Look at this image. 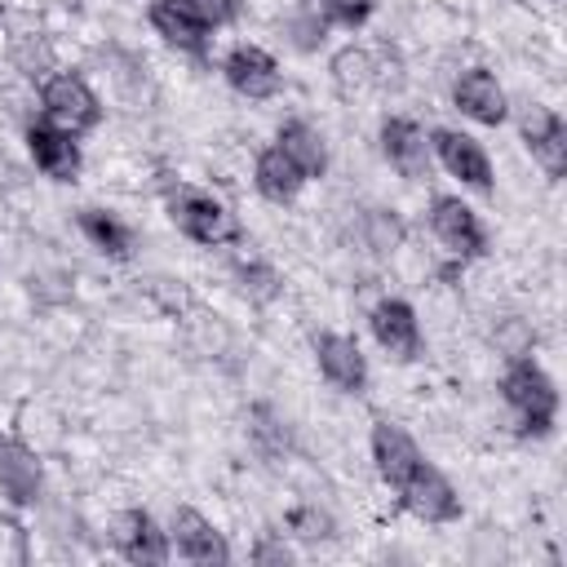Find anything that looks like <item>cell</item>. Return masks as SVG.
I'll return each mask as SVG.
<instances>
[{"mask_svg": "<svg viewBox=\"0 0 567 567\" xmlns=\"http://www.w3.org/2000/svg\"><path fill=\"white\" fill-rule=\"evenodd\" d=\"M501 394L518 416V430L532 439H545L554 430V412H558V390L545 377V368L536 359H514L501 377Z\"/></svg>", "mask_w": 567, "mask_h": 567, "instance_id": "cell-1", "label": "cell"}, {"mask_svg": "<svg viewBox=\"0 0 567 567\" xmlns=\"http://www.w3.org/2000/svg\"><path fill=\"white\" fill-rule=\"evenodd\" d=\"M168 217L177 221L182 235H190L195 244H226L235 239V217L226 213L221 199L204 195V190H190V186H177L168 190Z\"/></svg>", "mask_w": 567, "mask_h": 567, "instance_id": "cell-2", "label": "cell"}, {"mask_svg": "<svg viewBox=\"0 0 567 567\" xmlns=\"http://www.w3.org/2000/svg\"><path fill=\"white\" fill-rule=\"evenodd\" d=\"M40 102H44V115L58 128H66V133H84V128H93L102 120V106H97L93 89L80 75H71V71L66 75H53L40 89Z\"/></svg>", "mask_w": 567, "mask_h": 567, "instance_id": "cell-3", "label": "cell"}, {"mask_svg": "<svg viewBox=\"0 0 567 567\" xmlns=\"http://www.w3.org/2000/svg\"><path fill=\"white\" fill-rule=\"evenodd\" d=\"M399 501H403L421 523H452V518H461V496L452 492V483H447L430 461H421V465L412 470V478L399 487Z\"/></svg>", "mask_w": 567, "mask_h": 567, "instance_id": "cell-4", "label": "cell"}, {"mask_svg": "<svg viewBox=\"0 0 567 567\" xmlns=\"http://www.w3.org/2000/svg\"><path fill=\"white\" fill-rule=\"evenodd\" d=\"M523 142H527L532 159H536L554 182L567 173V124H563L558 111L532 102V106L523 111Z\"/></svg>", "mask_w": 567, "mask_h": 567, "instance_id": "cell-5", "label": "cell"}, {"mask_svg": "<svg viewBox=\"0 0 567 567\" xmlns=\"http://www.w3.org/2000/svg\"><path fill=\"white\" fill-rule=\"evenodd\" d=\"M315 359H319V372L341 390V394H363L368 385V363H363V350L354 337L346 332H319L315 337Z\"/></svg>", "mask_w": 567, "mask_h": 567, "instance_id": "cell-6", "label": "cell"}, {"mask_svg": "<svg viewBox=\"0 0 567 567\" xmlns=\"http://www.w3.org/2000/svg\"><path fill=\"white\" fill-rule=\"evenodd\" d=\"M430 146H434V155L443 159V168L452 177H461L474 190H492V159H487V151L474 137H465L456 128H434L430 133Z\"/></svg>", "mask_w": 567, "mask_h": 567, "instance_id": "cell-7", "label": "cell"}, {"mask_svg": "<svg viewBox=\"0 0 567 567\" xmlns=\"http://www.w3.org/2000/svg\"><path fill=\"white\" fill-rule=\"evenodd\" d=\"M430 226H434L439 244H443V248H452L456 257H478V252H483V244H487V235H483V226H478L474 208H470V204H461L456 195H439V199L430 204Z\"/></svg>", "mask_w": 567, "mask_h": 567, "instance_id": "cell-8", "label": "cell"}, {"mask_svg": "<svg viewBox=\"0 0 567 567\" xmlns=\"http://www.w3.org/2000/svg\"><path fill=\"white\" fill-rule=\"evenodd\" d=\"M372 461H377L381 483L399 492L425 456H421V447L412 443V434H408L403 425H394V421H377V425H372Z\"/></svg>", "mask_w": 567, "mask_h": 567, "instance_id": "cell-9", "label": "cell"}, {"mask_svg": "<svg viewBox=\"0 0 567 567\" xmlns=\"http://www.w3.org/2000/svg\"><path fill=\"white\" fill-rule=\"evenodd\" d=\"M27 151L35 159V168L53 182H71L80 173V146H75V133L58 128L53 120L49 124H31L27 128Z\"/></svg>", "mask_w": 567, "mask_h": 567, "instance_id": "cell-10", "label": "cell"}, {"mask_svg": "<svg viewBox=\"0 0 567 567\" xmlns=\"http://www.w3.org/2000/svg\"><path fill=\"white\" fill-rule=\"evenodd\" d=\"M372 337L381 341V350H390L394 359H416L421 354V323L416 310L399 297H385L372 306Z\"/></svg>", "mask_w": 567, "mask_h": 567, "instance_id": "cell-11", "label": "cell"}, {"mask_svg": "<svg viewBox=\"0 0 567 567\" xmlns=\"http://www.w3.org/2000/svg\"><path fill=\"white\" fill-rule=\"evenodd\" d=\"M151 27H155L168 44H177L182 53H195V58L208 53V31H213V27L195 13L190 0H151Z\"/></svg>", "mask_w": 567, "mask_h": 567, "instance_id": "cell-12", "label": "cell"}, {"mask_svg": "<svg viewBox=\"0 0 567 567\" xmlns=\"http://www.w3.org/2000/svg\"><path fill=\"white\" fill-rule=\"evenodd\" d=\"M381 151H385V159L403 173V177H425L430 173V142H425V128L416 124V120H408V115H390L385 124H381Z\"/></svg>", "mask_w": 567, "mask_h": 567, "instance_id": "cell-13", "label": "cell"}, {"mask_svg": "<svg viewBox=\"0 0 567 567\" xmlns=\"http://www.w3.org/2000/svg\"><path fill=\"white\" fill-rule=\"evenodd\" d=\"M173 545L186 563H199V567H213V563H230V549L221 540V532L190 505H182L173 514Z\"/></svg>", "mask_w": 567, "mask_h": 567, "instance_id": "cell-14", "label": "cell"}, {"mask_svg": "<svg viewBox=\"0 0 567 567\" xmlns=\"http://www.w3.org/2000/svg\"><path fill=\"white\" fill-rule=\"evenodd\" d=\"M221 71H226V84H230L235 93H244V97H270V93L279 89V66H275V58H270L266 49H257V44H235V49L226 53Z\"/></svg>", "mask_w": 567, "mask_h": 567, "instance_id": "cell-15", "label": "cell"}, {"mask_svg": "<svg viewBox=\"0 0 567 567\" xmlns=\"http://www.w3.org/2000/svg\"><path fill=\"white\" fill-rule=\"evenodd\" d=\"M115 549L128 563H142V567H159L168 558V540H164V532L155 527V518L146 509H124L115 518Z\"/></svg>", "mask_w": 567, "mask_h": 567, "instance_id": "cell-16", "label": "cell"}, {"mask_svg": "<svg viewBox=\"0 0 567 567\" xmlns=\"http://www.w3.org/2000/svg\"><path fill=\"white\" fill-rule=\"evenodd\" d=\"M0 492L9 505H31L40 496V461L18 439H0Z\"/></svg>", "mask_w": 567, "mask_h": 567, "instance_id": "cell-17", "label": "cell"}, {"mask_svg": "<svg viewBox=\"0 0 567 567\" xmlns=\"http://www.w3.org/2000/svg\"><path fill=\"white\" fill-rule=\"evenodd\" d=\"M452 97H456V106H461L470 120H478V124H501V120H505V93H501L496 75L483 71V66H470V71L456 80Z\"/></svg>", "mask_w": 567, "mask_h": 567, "instance_id": "cell-18", "label": "cell"}, {"mask_svg": "<svg viewBox=\"0 0 567 567\" xmlns=\"http://www.w3.org/2000/svg\"><path fill=\"white\" fill-rule=\"evenodd\" d=\"M252 182H257V190H261L270 204H288V199H297V190H301L310 177H306L279 146H270V151L257 155V177H252Z\"/></svg>", "mask_w": 567, "mask_h": 567, "instance_id": "cell-19", "label": "cell"}, {"mask_svg": "<svg viewBox=\"0 0 567 567\" xmlns=\"http://www.w3.org/2000/svg\"><path fill=\"white\" fill-rule=\"evenodd\" d=\"M306 177H319L323 168H328V151H323V137L306 124V120H288L284 128H279V142H275Z\"/></svg>", "mask_w": 567, "mask_h": 567, "instance_id": "cell-20", "label": "cell"}, {"mask_svg": "<svg viewBox=\"0 0 567 567\" xmlns=\"http://www.w3.org/2000/svg\"><path fill=\"white\" fill-rule=\"evenodd\" d=\"M80 230H84V239L97 248V252H106V257H133V230L120 221V217H111V213H102V208H84L80 213Z\"/></svg>", "mask_w": 567, "mask_h": 567, "instance_id": "cell-21", "label": "cell"}, {"mask_svg": "<svg viewBox=\"0 0 567 567\" xmlns=\"http://www.w3.org/2000/svg\"><path fill=\"white\" fill-rule=\"evenodd\" d=\"M363 239H368L372 252L385 257V252H394L403 244V221L394 213H385V208H372V213H363Z\"/></svg>", "mask_w": 567, "mask_h": 567, "instance_id": "cell-22", "label": "cell"}, {"mask_svg": "<svg viewBox=\"0 0 567 567\" xmlns=\"http://www.w3.org/2000/svg\"><path fill=\"white\" fill-rule=\"evenodd\" d=\"M332 71H337V84L341 89H363V84H372L377 80V66H372V53H363V49H346V53H337V62H332Z\"/></svg>", "mask_w": 567, "mask_h": 567, "instance_id": "cell-23", "label": "cell"}, {"mask_svg": "<svg viewBox=\"0 0 567 567\" xmlns=\"http://www.w3.org/2000/svg\"><path fill=\"white\" fill-rule=\"evenodd\" d=\"M319 13L323 22H337V27H363L368 13H372V0H319Z\"/></svg>", "mask_w": 567, "mask_h": 567, "instance_id": "cell-24", "label": "cell"}, {"mask_svg": "<svg viewBox=\"0 0 567 567\" xmlns=\"http://www.w3.org/2000/svg\"><path fill=\"white\" fill-rule=\"evenodd\" d=\"M239 279H244V292H248L252 301H270V297L279 292V279H275V270H270V266H261V261H248V266H239Z\"/></svg>", "mask_w": 567, "mask_h": 567, "instance_id": "cell-25", "label": "cell"}, {"mask_svg": "<svg viewBox=\"0 0 567 567\" xmlns=\"http://www.w3.org/2000/svg\"><path fill=\"white\" fill-rule=\"evenodd\" d=\"M288 527H292L297 536H306V540L332 536V523H328V514H319V509H292V514H288Z\"/></svg>", "mask_w": 567, "mask_h": 567, "instance_id": "cell-26", "label": "cell"}, {"mask_svg": "<svg viewBox=\"0 0 567 567\" xmlns=\"http://www.w3.org/2000/svg\"><path fill=\"white\" fill-rule=\"evenodd\" d=\"M195 4V13L208 22V27H226V22H235V13H239V0H190Z\"/></svg>", "mask_w": 567, "mask_h": 567, "instance_id": "cell-27", "label": "cell"}, {"mask_svg": "<svg viewBox=\"0 0 567 567\" xmlns=\"http://www.w3.org/2000/svg\"><path fill=\"white\" fill-rule=\"evenodd\" d=\"M252 563H261V567H266V563H279V567H284V563H292V549L279 545V540H261V545L252 549Z\"/></svg>", "mask_w": 567, "mask_h": 567, "instance_id": "cell-28", "label": "cell"}]
</instances>
